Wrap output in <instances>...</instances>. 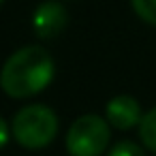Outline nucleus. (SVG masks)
Segmentation results:
<instances>
[{"label":"nucleus","instance_id":"obj_9","mask_svg":"<svg viewBox=\"0 0 156 156\" xmlns=\"http://www.w3.org/2000/svg\"><path fill=\"white\" fill-rule=\"evenodd\" d=\"M9 137H11V130H9V124L5 122V118L0 115V147H5L7 145V141H9Z\"/></svg>","mask_w":156,"mask_h":156},{"label":"nucleus","instance_id":"obj_1","mask_svg":"<svg viewBox=\"0 0 156 156\" xmlns=\"http://www.w3.org/2000/svg\"><path fill=\"white\" fill-rule=\"evenodd\" d=\"M54 58L41 45L17 49L0 71V88L11 98H28L43 92L54 79Z\"/></svg>","mask_w":156,"mask_h":156},{"label":"nucleus","instance_id":"obj_7","mask_svg":"<svg viewBox=\"0 0 156 156\" xmlns=\"http://www.w3.org/2000/svg\"><path fill=\"white\" fill-rule=\"evenodd\" d=\"M133 11L150 26H156V0H130Z\"/></svg>","mask_w":156,"mask_h":156},{"label":"nucleus","instance_id":"obj_3","mask_svg":"<svg viewBox=\"0 0 156 156\" xmlns=\"http://www.w3.org/2000/svg\"><path fill=\"white\" fill-rule=\"evenodd\" d=\"M109 122L101 115L86 113L77 118L66 133V152L71 156H101L109 145Z\"/></svg>","mask_w":156,"mask_h":156},{"label":"nucleus","instance_id":"obj_5","mask_svg":"<svg viewBox=\"0 0 156 156\" xmlns=\"http://www.w3.org/2000/svg\"><path fill=\"white\" fill-rule=\"evenodd\" d=\"M105 118L107 122L118 128V130H128L137 124H141V107L137 103L135 96H128V94H120V96H113L107 107H105Z\"/></svg>","mask_w":156,"mask_h":156},{"label":"nucleus","instance_id":"obj_6","mask_svg":"<svg viewBox=\"0 0 156 156\" xmlns=\"http://www.w3.org/2000/svg\"><path fill=\"white\" fill-rule=\"evenodd\" d=\"M139 137L143 141V145L152 152H156V107L150 109L139 124Z\"/></svg>","mask_w":156,"mask_h":156},{"label":"nucleus","instance_id":"obj_8","mask_svg":"<svg viewBox=\"0 0 156 156\" xmlns=\"http://www.w3.org/2000/svg\"><path fill=\"white\" fill-rule=\"evenodd\" d=\"M107 156H145V154H143V150L137 143H133V141H120V143H115L109 150Z\"/></svg>","mask_w":156,"mask_h":156},{"label":"nucleus","instance_id":"obj_2","mask_svg":"<svg viewBox=\"0 0 156 156\" xmlns=\"http://www.w3.org/2000/svg\"><path fill=\"white\" fill-rule=\"evenodd\" d=\"M13 139L28 150H41L49 145L58 135V115L47 105H26L22 107L11 124Z\"/></svg>","mask_w":156,"mask_h":156},{"label":"nucleus","instance_id":"obj_4","mask_svg":"<svg viewBox=\"0 0 156 156\" xmlns=\"http://www.w3.org/2000/svg\"><path fill=\"white\" fill-rule=\"evenodd\" d=\"M66 22H69V15H66V9L56 2V0H45L41 2L32 15V28H34V34L39 39H54L58 37L64 28H66Z\"/></svg>","mask_w":156,"mask_h":156},{"label":"nucleus","instance_id":"obj_10","mask_svg":"<svg viewBox=\"0 0 156 156\" xmlns=\"http://www.w3.org/2000/svg\"><path fill=\"white\" fill-rule=\"evenodd\" d=\"M2 2H5V0H0V5H2Z\"/></svg>","mask_w":156,"mask_h":156}]
</instances>
